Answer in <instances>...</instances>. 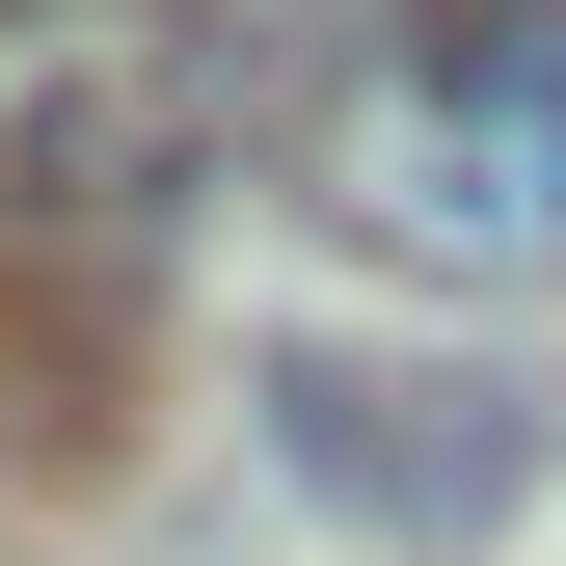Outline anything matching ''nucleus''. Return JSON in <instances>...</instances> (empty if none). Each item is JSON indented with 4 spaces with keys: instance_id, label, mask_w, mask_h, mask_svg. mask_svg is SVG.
I'll list each match as a JSON object with an SVG mask.
<instances>
[{
    "instance_id": "2",
    "label": "nucleus",
    "mask_w": 566,
    "mask_h": 566,
    "mask_svg": "<svg viewBox=\"0 0 566 566\" xmlns=\"http://www.w3.org/2000/svg\"><path fill=\"white\" fill-rule=\"evenodd\" d=\"M297 189L432 297H566V0H459V28H378L297 135Z\"/></svg>"
},
{
    "instance_id": "3",
    "label": "nucleus",
    "mask_w": 566,
    "mask_h": 566,
    "mask_svg": "<svg viewBox=\"0 0 566 566\" xmlns=\"http://www.w3.org/2000/svg\"><path fill=\"white\" fill-rule=\"evenodd\" d=\"M243 405H270V459H297L350 539H513L539 459H566V405L513 350H378V324H270Z\"/></svg>"
},
{
    "instance_id": "1",
    "label": "nucleus",
    "mask_w": 566,
    "mask_h": 566,
    "mask_svg": "<svg viewBox=\"0 0 566 566\" xmlns=\"http://www.w3.org/2000/svg\"><path fill=\"white\" fill-rule=\"evenodd\" d=\"M243 28L217 0H28L0 28V324L54 297V350L108 378V324H135V270L189 243V189L243 163Z\"/></svg>"
}]
</instances>
